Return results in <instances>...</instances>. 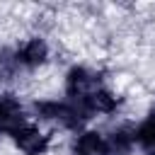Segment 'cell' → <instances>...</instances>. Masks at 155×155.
Instances as JSON below:
<instances>
[{
	"label": "cell",
	"instance_id": "obj_1",
	"mask_svg": "<svg viewBox=\"0 0 155 155\" xmlns=\"http://www.w3.org/2000/svg\"><path fill=\"white\" fill-rule=\"evenodd\" d=\"M12 56L22 80H31L46 73L56 61V44L41 29H29L22 36L12 39Z\"/></svg>",
	"mask_w": 155,
	"mask_h": 155
},
{
	"label": "cell",
	"instance_id": "obj_4",
	"mask_svg": "<svg viewBox=\"0 0 155 155\" xmlns=\"http://www.w3.org/2000/svg\"><path fill=\"white\" fill-rule=\"evenodd\" d=\"M126 102H128L126 94L121 90H116L111 82H107V85H99L87 99H82L78 104H82V109L87 111V116L94 124L97 119H107V121L121 119L126 111Z\"/></svg>",
	"mask_w": 155,
	"mask_h": 155
},
{
	"label": "cell",
	"instance_id": "obj_7",
	"mask_svg": "<svg viewBox=\"0 0 155 155\" xmlns=\"http://www.w3.org/2000/svg\"><path fill=\"white\" fill-rule=\"evenodd\" d=\"M131 136H133V145L140 153H150L155 150V119L150 116H138L131 119Z\"/></svg>",
	"mask_w": 155,
	"mask_h": 155
},
{
	"label": "cell",
	"instance_id": "obj_3",
	"mask_svg": "<svg viewBox=\"0 0 155 155\" xmlns=\"http://www.w3.org/2000/svg\"><path fill=\"white\" fill-rule=\"evenodd\" d=\"M7 143L17 155H51L58 145V136L29 119L7 138Z\"/></svg>",
	"mask_w": 155,
	"mask_h": 155
},
{
	"label": "cell",
	"instance_id": "obj_2",
	"mask_svg": "<svg viewBox=\"0 0 155 155\" xmlns=\"http://www.w3.org/2000/svg\"><path fill=\"white\" fill-rule=\"evenodd\" d=\"M107 82H111V78L104 68L85 61H70L61 70V97L68 102H82L99 85H107Z\"/></svg>",
	"mask_w": 155,
	"mask_h": 155
},
{
	"label": "cell",
	"instance_id": "obj_5",
	"mask_svg": "<svg viewBox=\"0 0 155 155\" xmlns=\"http://www.w3.org/2000/svg\"><path fill=\"white\" fill-rule=\"evenodd\" d=\"M102 155H136L133 136H131V119L121 116L104 128V153Z\"/></svg>",
	"mask_w": 155,
	"mask_h": 155
},
{
	"label": "cell",
	"instance_id": "obj_8",
	"mask_svg": "<svg viewBox=\"0 0 155 155\" xmlns=\"http://www.w3.org/2000/svg\"><path fill=\"white\" fill-rule=\"evenodd\" d=\"M145 116L155 119V97H150V99H148V104H145Z\"/></svg>",
	"mask_w": 155,
	"mask_h": 155
},
{
	"label": "cell",
	"instance_id": "obj_9",
	"mask_svg": "<svg viewBox=\"0 0 155 155\" xmlns=\"http://www.w3.org/2000/svg\"><path fill=\"white\" fill-rule=\"evenodd\" d=\"M140 155H155V150H150V153H140Z\"/></svg>",
	"mask_w": 155,
	"mask_h": 155
},
{
	"label": "cell",
	"instance_id": "obj_6",
	"mask_svg": "<svg viewBox=\"0 0 155 155\" xmlns=\"http://www.w3.org/2000/svg\"><path fill=\"white\" fill-rule=\"evenodd\" d=\"M68 155H102L104 153V128L97 124H90L73 133L65 140Z\"/></svg>",
	"mask_w": 155,
	"mask_h": 155
}]
</instances>
